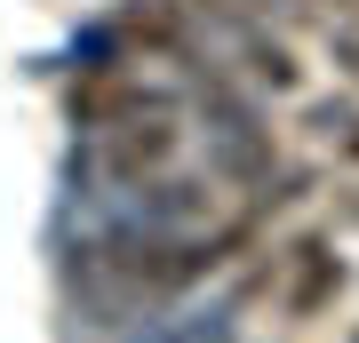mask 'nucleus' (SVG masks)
Instances as JSON below:
<instances>
[{
    "instance_id": "f257e3e1",
    "label": "nucleus",
    "mask_w": 359,
    "mask_h": 343,
    "mask_svg": "<svg viewBox=\"0 0 359 343\" xmlns=\"http://www.w3.org/2000/svg\"><path fill=\"white\" fill-rule=\"evenodd\" d=\"M176 160H184V128H176L168 104L96 128V168H104L112 184H152V176H168Z\"/></svg>"
},
{
    "instance_id": "f03ea898",
    "label": "nucleus",
    "mask_w": 359,
    "mask_h": 343,
    "mask_svg": "<svg viewBox=\"0 0 359 343\" xmlns=\"http://www.w3.org/2000/svg\"><path fill=\"white\" fill-rule=\"evenodd\" d=\"M200 136H208V152H216V168L231 184H264L271 191V136L256 128V112H248L216 72L200 80Z\"/></svg>"
},
{
    "instance_id": "7ed1b4c3",
    "label": "nucleus",
    "mask_w": 359,
    "mask_h": 343,
    "mask_svg": "<svg viewBox=\"0 0 359 343\" xmlns=\"http://www.w3.org/2000/svg\"><path fill=\"white\" fill-rule=\"evenodd\" d=\"M335 295H344V255L327 240H295L287 271H280V311L287 319H320V311H335Z\"/></svg>"
},
{
    "instance_id": "20e7f679",
    "label": "nucleus",
    "mask_w": 359,
    "mask_h": 343,
    "mask_svg": "<svg viewBox=\"0 0 359 343\" xmlns=\"http://www.w3.org/2000/svg\"><path fill=\"white\" fill-rule=\"evenodd\" d=\"M335 64L359 80V25H344V32H335Z\"/></svg>"
},
{
    "instance_id": "39448f33",
    "label": "nucleus",
    "mask_w": 359,
    "mask_h": 343,
    "mask_svg": "<svg viewBox=\"0 0 359 343\" xmlns=\"http://www.w3.org/2000/svg\"><path fill=\"white\" fill-rule=\"evenodd\" d=\"M344 152H351V160H359V120H351V128H344Z\"/></svg>"
},
{
    "instance_id": "423d86ee",
    "label": "nucleus",
    "mask_w": 359,
    "mask_h": 343,
    "mask_svg": "<svg viewBox=\"0 0 359 343\" xmlns=\"http://www.w3.org/2000/svg\"><path fill=\"white\" fill-rule=\"evenodd\" d=\"M335 8H344V0H335Z\"/></svg>"
}]
</instances>
